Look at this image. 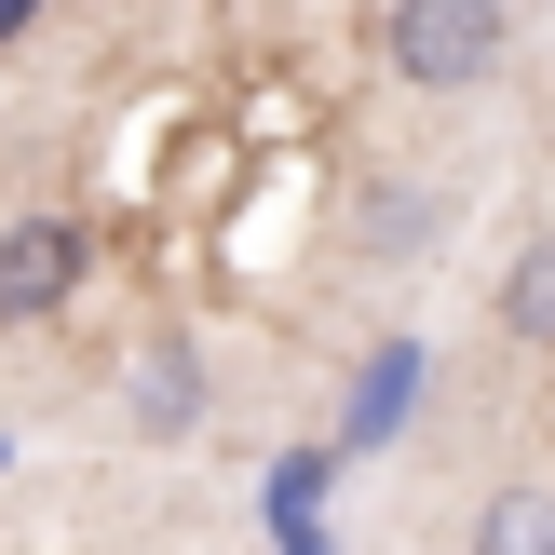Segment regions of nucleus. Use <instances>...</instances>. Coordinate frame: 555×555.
<instances>
[{
  "label": "nucleus",
  "mask_w": 555,
  "mask_h": 555,
  "mask_svg": "<svg viewBox=\"0 0 555 555\" xmlns=\"http://www.w3.org/2000/svg\"><path fill=\"white\" fill-rule=\"evenodd\" d=\"M502 54H515L502 0H393L379 14V68L406 95H475V81H502Z\"/></svg>",
  "instance_id": "obj_1"
},
{
  "label": "nucleus",
  "mask_w": 555,
  "mask_h": 555,
  "mask_svg": "<svg viewBox=\"0 0 555 555\" xmlns=\"http://www.w3.org/2000/svg\"><path fill=\"white\" fill-rule=\"evenodd\" d=\"M81 258H95L81 217H14L0 231V325H54L81 298Z\"/></svg>",
  "instance_id": "obj_2"
},
{
  "label": "nucleus",
  "mask_w": 555,
  "mask_h": 555,
  "mask_svg": "<svg viewBox=\"0 0 555 555\" xmlns=\"http://www.w3.org/2000/svg\"><path fill=\"white\" fill-rule=\"evenodd\" d=\"M122 421L150 434V448H190V434H204V352H190V339H150L135 379H122Z\"/></svg>",
  "instance_id": "obj_3"
},
{
  "label": "nucleus",
  "mask_w": 555,
  "mask_h": 555,
  "mask_svg": "<svg viewBox=\"0 0 555 555\" xmlns=\"http://www.w3.org/2000/svg\"><path fill=\"white\" fill-rule=\"evenodd\" d=\"M406 393H421V339H379V352H366V379H352L339 448H393V434H406Z\"/></svg>",
  "instance_id": "obj_4"
},
{
  "label": "nucleus",
  "mask_w": 555,
  "mask_h": 555,
  "mask_svg": "<svg viewBox=\"0 0 555 555\" xmlns=\"http://www.w3.org/2000/svg\"><path fill=\"white\" fill-rule=\"evenodd\" d=\"M475 555H555V488H488Z\"/></svg>",
  "instance_id": "obj_5"
},
{
  "label": "nucleus",
  "mask_w": 555,
  "mask_h": 555,
  "mask_svg": "<svg viewBox=\"0 0 555 555\" xmlns=\"http://www.w3.org/2000/svg\"><path fill=\"white\" fill-rule=\"evenodd\" d=\"M502 325H515V339H529V352H555V231H542L529 258L502 271Z\"/></svg>",
  "instance_id": "obj_6"
},
{
  "label": "nucleus",
  "mask_w": 555,
  "mask_h": 555,
  "mask_svg": "<svg viewBox=\"0 0 555 555\" xmlns=\"http://www.w3.org/2000/svg\"><path fill=\"white\" fill-rule=\"evenodd\" d=\"M312 488H325V448H298L285 475H271V529H312Z\"/></svg>",
  "instance_id": "obj_7"
},
{
  "label": "nucleus",
  "mask_w": 555,
  "mask_h": 555,
  "mask_svg": "<svg viewBox=\"0 0 555 555\" xmlns=\"http://www.w3.org/2000/svg\"><path fill=\"white\" fill-rule=\"evenodd\" d=\"M366 231H379V244H421V231H434V204H421V190H379Z\"/></svg>",
  "instance_id": "obj_8"
},
{
  "label": "nucleus",
  "mask_w": 555,
  "mask_h": 555,
  "mask_svg": "<svg viewBox=\"0 0 555 555\" xmlns=\"http://www.w3.org/2000/svg\"><path fill=\"white\" fill-rule=\"evenodd\" d=\"M14 14H27V0H0V27H14Z\"/></svg>",
  "instance_id": "obj_9"
}]
</instances>
